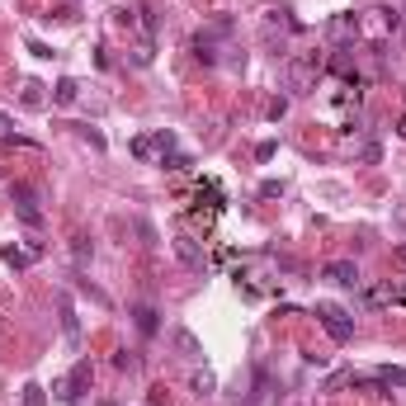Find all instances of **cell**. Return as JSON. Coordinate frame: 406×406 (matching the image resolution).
I'll return each mask as SVG.
<instances>
[{
	"mask_svg": "<svg viewBox=\"0 0 406 406\" xmlns=\"http://www.w3.org/2000/svg\"><path fill=\"white\" fill-rule=\"evenodd\" d=\"M331 38H335L340 48H350V38H359V15H350V10L335 15V19H331Z\"/></svg>",
	"mask_w": 406,
	"mask_h": 406,
	"instance_id": "7",
	"label": "cell"
},
{
	"mask_svg": "<svg viewBox=\"0 0 406 406\" xmlns=\"http://www.w3.org/2000/svg\"><path fill=\"white\" fill-rule=\"evenodd\" d=\"M0 142H15V118L10 113H0Z\"/></svg>",
	"mask_w": 406,
	"mask_h": 406,
	"instance_id": "22",
	"label": "cell"
},
{
	"mask_svg": "<svg viewBox=\"0 0 406 406\" xmlns=\"http://www.w3.org/2000/svg\"><path fill=\"white\" fill-rule=\"evenodd\" d=\"M378 382H382V387H406V369H392V364H382V369H378Z\"/></svg>",
	"mask_w": 406,
	"mask_h": 406,
	"instance_id": "13",
	"label": "cell"
},
{
	"mask_svg": "<svg viewBox=\"0 0 406 406\" xmlns=\"http://www.w3.org/2000/svg\"><path fill=\"white\" fill-rule=\"evenodd\" d=\"M161 165H165V170H190V156H175V151H170V156H161Z\"/></svg>",
	"mask_w": 406,
	"mask_h": 406,
	"instance_id": "20",
	"label": "cell"
},
{
	"mask_svg": "<svg viewBox=\"0 0 406 406\" xmlns=\"http://www.w3.org/2000/svg\"><path fill=\"white\" fill-rule=\"evenodd\" d=\"M19 406H48V392H43L38 382H28V387H24V402H19Z\"/></svg>",
	"mask_w": 406,
	"mask_h": 406,
	"instance_id": "15",
	"label": "cell"
},
{
	"mask_svg": "<svg viewBox=\"0 0 406 406\" xmlns=\"http://www.w3.org/2000/svg\"><path fill=\"white\" fill-rule=\"evenodd\" d=\"M15 208H19V222L24 227H43V208H38V194L28 185H15Z\"/></svg>",
	"mask_w": 406,
	"mask_h": 406,
	"instance_id": "4",
	"label": "cell"
},
{
	"mask_svg": "<svg viewBox=\"0 0 406 406\" xmlns=\"http://www.w3.org/2000/svg\"><path fill=\"white\" fill-rule=\"evenodd\" d=\"M364 302H369V307H382V302H406V288L378 284V288H364Z\"/></svg>",
	"mask_w": 406,
	"mask_h": 406,
	"instance_id": "8",
	"label": "cell"
},
{
	"mask_svg": "<svg viewBox=\"0 0 406 406\" xmlns=\"http://www.w3.org/2000/svg\"><path fill=\"white\" fill-rule=\"evenodd\" d=\"M133 317H137V331H142V335H156V331H161V317H156V307H137Z\"/></svg>",
	"mask_w": 406,
	"mask_h": 406,
	"instance_id": "10",
	"label": "cell"
},
{
	"mask_svg": "<svg viewBox=\"0 0 406 406\" xmlns=\"http://www.w3.org/2000/svg\"><path fill=\"white\" fill-rule=\"evenodd\" d=\"M76 95H81V85L71 81V76H62V81L53 85V104H76Z\"/></svg>",
	"mask_w": 406,
	"mask_h": 406,
	"instance_id": "9",
	"label": "cell"
},
{
	"mask_svg": "<svg viewBox=\"0 0 406 406\" xmlns=\"http://www.w3.org/2000/svg\"><path fill=\"white\" fill-rule=\"evenodd\" d=\"M397 133H402V137H406V113H402V118H397Z\"/></svg>",
	"mask_w": 406,
	"mask_h": 406,
	"instance_id": "23",
	"label": "cell"
},
{
	"mask_svg": "<svg viewBox=\"0 0 406 406\" xmlns=\"http://www.w3.org/2000/svg\"><path fill=\"white\" fill-rule=\"evenodd\" d=\"M133 156H137V161H151V156H156L151 137H133Z\"/></svg>",
	"mask_w": 406,
	"mask_h": 406,
	"instance_id": "16",
	"label": "cell"
},
{
	"mask_svg": "<svg viewBox=\"0 0 406 406\" xmlns=\"http://www.w3.org/2000/svg\"><path fill=\"white\" fill-rule=\"evenodd\" d=\"M175 350L185 354V359H203V350H199V340H194L190 331H175Z\"/></svg>",
	"mask_w": 406,
	"mask_h": 406,
	"instance_id": "12",
	"label": "cell"
},
{
	"mask_svg": "<svg viewBox=\"0 0 406 406\" xmlns=\"http://www.w3.org/2000/svg\"><path fill=\"white\" fill-rule=\"evenodd\" d=\"M322 279H326V284H335V288H359V270H354V260H331V265H322Z\"/></svg>",
	"mask_w": 406,
	"mask_h": 406,
	"instance_id": "5",
	"label": "cell"
},
{
	"mask_svg": "<svg viewBox=\"0 0 406 406\" xmlns=\"http://www.w3.org/2000/svg\"><path fill=\"white\" fill-rule=\"evenodd\" d=\"M62 326H66V335L76 340V312H71V302L62 298Z\"/></svg>",
	"mask_w": 406,
	"mask_h": 406,
	"instance_id": "18",
	"label": "cell"
},
{
	"mask_svg": "<svg viewBox=\"0 0 406 406\" xmlns=\"http://www.w3.org/2000/svg\"><path fill=\"white\" fill-rule=\"evenodd\" d=\"M312 317L326 326V335H331L335 345H350V340H354V317L345 312V307H335V302H317Z\"/></svg>",
	"mask_w": 406,
	"mask_h": 406,
	"instance_id": "1",
	"label": "cell"
},
{
	"mask_svg": "<svg viewBox=\"0 0 406 406\" xmlns=\"http://www.w3.org/2000/svg\"><path fill=\"white\" fill-rule=\"evenodd\" d=\"M175 255H180L190 270H203V265H208V255H203L199 237H190V232H180V237H175Z\"/></svg>",
	"mask_w": 406,
	"mask_h": 406,
	"instance_id": "6",
	"label": "cell"
},
{
	"mask_svg": "<svg viewBox=\"0 0 406 406\" xmlns=\"http://www.w3.org/2000/svg\"><path fill=\"white\" fill-rule=\"evenodd\" d=\"M194 392L208 397V392H213V373H194Z\"/></svg>",
	"mask_w": 406,
	"mask_h": 406,
	"instance_id": "21",
	"label": "cell"
},
{
	"mask_svg": "<svg viewBox=\"0 0 406 406\" xmlns=\"http://www.w3.org/2000/svg\"><path fill=\"white\" fill-rule=\"evenodd\" d=\"M260 199H284V180H265L260 185Z\"/></svg>",
	"mask_w": 406,
	"mask_h": 406,
	"instance_id": "19",
	"label": "cell"
},
{
	"mask_svg": "<svg viewBox=\"0 0 406 406\" xmlns=\"http://www.w3.org/2000/svg\"><path fill=\"white\" fill-rule=\"evenodd\" d=\"M137 364H142V359H137L133 350H118V354H113V369H118V373H137Z\"/></svg>",
	"mask_w": 406,
	"mask_h": 406,
	"instance_id": "14",
	"label": "cell"
},
{
	"mask_svg": "<svg viewBox=\"0 0 406 406\" xmlns=\"http://www.w3.org/2000/svg\"><path fill=\"white\" fill-rule=\"evenodd\" d=\"M24 104L28 109H43V85H33V81L24 85Z\"/></svg>",
	"mask_w": 406,
	"mask_h": 406,
	"instance_id": "17",
	"label": "cell"
},
{
	"mask_svg": "<svg viewBox=\"0 0 406 406\" xmlns=\"http://www.w3.org/2000/svg\"><path fill=\"white\" fill-rule=\"evenodd\" d=\"M90 382H95V369H90V359H81V364H76V369H71L66 378L57 382V402L76 406V402L85 397V392H90Z\"/></svg>",
	"mask_w": 406,
	"mask_h": 406,
	"instance_id": "2",
	"label": "cell"
},
{
	"mask_svg": "<svg viewBox=\"0 0 406 406\" xmlns=\"http://www.w3.org/2000/svg\"><path fill=\"white\" fill-rule=\"evenodd\" d=\"M317 71H322V57L317 53L312 57H293V62H288V90H293V95H307L312 81H317Z\"/></svg>",
	"mask_w": 406,
	"mask_h": 406,
	"instance_id": "3",
	"label": "cell"
},
{
	"mask_svg": "<svg viewBox=\"0 0 406 406\" xmlns=\"http://www.w3.org/2000/svg\"><path fill=\"white\" fill-rule=\"evenodd\" d=\"M0 260H5L10 270H28V265H33V250H15V246H5Z\"/></svg>",
	"mask_w": 406,
	"mask_h": 406,
	"instance_id": "11",
	"label": "cell"
}]
</instances>
